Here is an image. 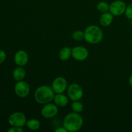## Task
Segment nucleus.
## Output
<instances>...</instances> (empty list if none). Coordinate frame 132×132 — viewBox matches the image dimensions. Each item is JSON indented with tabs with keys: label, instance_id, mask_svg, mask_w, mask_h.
Masks as SVG:
<instances>
[{
	"label": "nucleus",
	"instance_id": "14",
	"mask_svg": "<svg viewBox=\"0 0 132 132\" xmlns=\"http://www.w3.org/2000/svg\"><path fill=\"white\" fill-rule=\"evenodd\" d=\"M13 77L16 81H23L26 76V70L23 67H19L15 68L12 73Z\"/></svg>",
	"mask_w": 132,
	"mask_h": 132
},
{
	"label": "nucleus",
	"instance_id": "21",
	"mask_svg": "<svg viewBox=\"0 0 132 132\" xmlns=\"http://www.w3.org/2000/svg\"><path fill=\"white\" fill-rule=\"evenodd\" d=\"M8 132H23V129L22 127H18V126H12V128L8 130Z\"/></svg>",
	"mask_w": 132,
	"mask_h": 132
},
{
	"label": "nucleus",
	"instance_id": "20",
	"mask_svg": "<svg viewBox=\"0 0 132 132\" xmlns=\"http://www.w3.org/2000/svg\"><path fill=\"white\" fill-rule=\"evenodd\" d=\"M126 18L129 19H132V3L126 6V10L125 12Z\"/></svg>",
	"mask_w": 132,
	"mask_h": 132
},
{
	"label": "nucleus",
	"instance_id": "16",
	"mask_svg": "<svg viewBox=\"0 0 132 132\" xmlns=\"http://www.w3.org/2000/svg\"><path fill=\"white\" fill-rule=\"evenodd\" d=\"M26 126L29 130H32V131H36L40 128L41 123L39 120L36 119H30L27 121Z\"/></svg>",
	"mask_w": 132,
	"mask_h": 132
},
{
	"label": "nucleus",
	"instance_id": "24",
	"mask_svg": "<svg viewBox=\"0 0 132 132\" xmlns=\"http://www.w3.org/2000/svg\"><path fill=\"white\" fill-rule=\"evenodd\" d=\"M128 82H129V84H130V86L132 87V75L131 76H130V77H129V80H128Z\"/></svg>",
	"mask_w": 132,
	"mask_h": 132
},
{
	"label": "nucleus",
	"instance_id": "12",
	"mask_svg": "<svg viewBox=\"0 0 132 132\" xmlns=\"http://www.w3.org/2000/svg\"><path fill=\"white\" fill-rule=\"evenodd\" d=\"M69 99H70L68 98V95L67 96L63 93H62V94H55L53 101L58 107L63 108V107H65L68 104Z\"/></svg>",
	"mask_w": 132,
	"mask_h": 132
},
{
	"label": "nucleus",
	"instance_id": "22",
	"mask_svg": "<svg viewBox=\"0 0 132 132\" xmlns=\"http://www.w3.org/2000/svg\"><path fill=\"white\" fill-rule=\"evenodd\" d=\"M6 57V53L2 50H0V64L3 63Z\"/></svg>",
	"mask_w": 132,
	"mask_h": 132
},
{
	"label": "nucleus",
	"instance_id": "5",
	"mask_svg": "<svg viewBox=\"0 0 132 132\" xmlns=\"http://www.w3.org/2000/svg\"><path fill=\"white\" fill-rule=\"evenodd\" d=\"M27 118L25 115L20 112L12 113L8 119L9 125L12 126H18L23 128L27 123Z\"/></svg>",
	"mask_w": 132,
	"mask_h": 132
},
{
	"label": "nucleus",
	"instance_id": "8",
	"mask_svg": "<svg viewBox=\"0 0 132 132\" xmlns=\"http://www.w3.org/2000/svg\"><path fill=\"white\" fill-rule=\"evenodd\" d=\"M125 2L121 0H116L110 5V12L113 16H120L125 14L126 9Z\"/></svg>",
	"mask_w": 132,
	"mask_h": 132
},
{
	"label": "nucleus",
	"instance_id": "3",
	"mask_svg": "<svg viewBox=\"0 0 132 132\" xmlns=\"http://www.w3.org/2000/svg\"><path fill=\"white\" fill-rule=\"evenodd\" d=\"M103 39V32L96 25H90L84 31V39L90 44H97Z\"/></svg>",
	"mask_w": 132,
	"mask_h": 132
},
{
	"label": "nucleus",
	"instance_id": "9",
	"mask_svg": "<svg viewBox=\"0 0 132 132\" xmlns=\"http://www.w3.org/2000/svg\"><path fill=\"white\" fill-rule=\"evenodd\" d=\"M68 82L63 77H57L53 81L51 87L55 94L64 93L68 88Z\"/></svg>",
	"mask_w": 132,
	"mask_h": 132
},
{
	"label": "nucleus",
	"instance_id": "23",
	"mask_svg": "<svg viewBox=\"0 0 132 132\" xmlns=\"http://www.w3.org/2000/svg\"><path fill=\"white\" fill-rule=\"evenodd\" d=\"M54 131L55 132H67V130H66V128L64 127V126H63V127L57 128L54 130Z\"/></svg>",
	"mask_w": 132,
	"mask_h": 132
},
{
	"label": "nucleus",
	"instance_id": "17",
	"mask_svg": "<svg viewBox=\"0 0 132 132\" xmlns=\"http://www.w3.org/2000/svg\"><path fill=\"white\" fill-rule=\"evenodd\" d=\"M71 108H72L73 112L80 113L83 111L84 105L79 101H73V103H72Z\"/></svg>",
	"mask_w": 132,
	"mask_h": 132
},
{
	"label": "nucleus",
	"instance_id": "25",
	"mask_svg": "<svg viewBox=\"0 0 132 132\" xmlns=\"http://www.w3.org/2000/svg\"><path fill=\"white\" fill-rule=\"evenodd\" d=\"M131 25L132 26V19H131Z\"/></svg>",
	"mask_w": 132,
	"mask_h": 132
},
{
	"label": "nucleus",
	"instance_id": "18",
	"mask_svg": "<svg viewBox=\"0 0 132 132\" xmlns=\"http://www.w3.org/2000/svg\"><path fill=\"white\" fill-rule=\"evenodd\" d=\"M97 9L101 13L107 12L110 10V5L106 1H100L97 5Z\"/></svg>",
	"mask_w": 132,
	"mask_h": 132
},
{
	"label": "nucleus",
	"instance_id": "1",
	"mask_svg": "<svg viewBox=\"0 0 132 132\" xmlns=\"http://www.w3.org/2000/svg\"><path fill=\"white\" fill-rule=\"evenodd\" d=\"M83 122V118L80 113L73 112L64 117L63 125L67 131L75 132L82 128Z\"/></svg>",
	"mask_w": 132,
	"mask_h": 132
},
{
	"label": "nucleus",
	"instance_id": "10",
	"mask_svg": "<svg viewBox=\"0 0 132 132\" xmlns=\"http://www.w3.org/2000/svg\"><path fill=\"white\" fill-rule=\"evenodd\" d=\"M88 55V50L84 46H77L72 49V57L75 60L78 61H83L86 60Z\"/></svg>",
	"mask_w": 132,
	"mask_h": 132
},
{
	"label": "nucleus",
	"instance_id": "13",
	"mask_svg": "<svg viewBox=\"0 0 132 132\" xmlns=\"http://www.w3.org/2000/svg\"><path fill=\"white\" fill-rule=\"evenodd\" d=\"M113 20V15L110 12L102 13L99 18V23L103 27H108L112 23Z\"/></svg>",
	"mask_w": 132,
	"mask_h": 132
},
{
	"label": "nucleus",
	"instance_id": "4",
	"mask_svg": "<svg viewBox=\"0 0 132 132\" xmlns=\"http://www.w3.org/2000/svg\"><path fill=\"white\" fill-rule=\"evenodd\" d=\"M67 95L68 98L72 101H80L83 97V90L78 84H71L67 88Z\"/></svg>",
	"mask_w": 132,
	"mask_h": 132
},
{
	"label": "nucleus",
	"instance_id": "11",
	"mask_svg": "<svg viewBox=\"0 0 132 132\" xmlns=\"http://www.w3.org/2000/svg\"><path fill=\"white\" fill-rule=\"evenodd\" d=\"M28 55L27 52L19 50L14 55V62L19 67H24L28 62Z\"/></svg>",
	"mask_w": 132,
	"mask_h": 132
},
{
	"label": "nucleus",
	"instance_id": "6",
	"mask_svg": "<svg viewBox=\"0 0 132 132\" xmlns=\"http://www.w3.org/2000/svg\"><path fill=\"white\" fill-rule=\"evenodd\" d=\"M30 90L29 85L24 81H17L14 86V92L19 98H25L28 95Z\"/></svg>",
	"mask_w": 132,
	"mask_h": 132
},
{
	"label": "nucleus",
	"instance_id": "7",
	"mask_svg": "<svg viewBox=\"0 0 132 132\" xmlns=\"http://www.w3.org/2000/svg\"><path fill=\"white\" fill-rule=\"evenodd\" d=\"M41 116L45 119H52L57 115L58 106L51 102L44 104L41 111Z\"/></svg>",
	"mask_w": 132,
	"mask_h": 132
},
{
	"label": "nucleus",
	"instance_id": "19",
	"mask_svg": "<svg viewBox=\"0 0 132 132\" xmlns=\"http://www.w3.org/2000/svg\"><path fill=\"white\" fill-rule=\"evenodd\" d=\"M72 37L75 41H82V39H84V32L81 30H76L72 34Z\"/></svg>",
	"mask_w": 132,
	"mask_h": 132
},
{
	"label": "nucleus",
	"instance_id": "15",
	"mask_svg": "<svg viewBox=\"0 0 132 132\" xmlns=\"http://www.w3.org/2000/svg\"><path fill=\"white\" fill-rule=\"evenodd\" d=\"M72 57V49L68 46L63 48L59 52V57L63 61H68Z\"/></svg>",
	"mask_w": 132,
	"mask_h": 132
},
{
	"label": "nucleus",
	"instance_id": "2",
	"mask_svg": "<svg viewBox=\"0 0 132 132\" xmlns=\"http://www.w3.org/2000/svg\"><path fill=\"white\" fill-rule=\"evenodd\" d=\"M55 94L52 88L48 85L39 86L34 92V99L37 103L45 104L54 100Z\"/></svg>",
	"mask_w": 132,
	"mask_h": 132
}]
</instances>
